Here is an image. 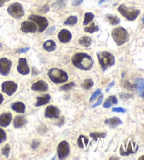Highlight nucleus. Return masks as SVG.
I'll return each mask as SVG.
<instances>
[{
  "label": "nucleus",
  "mask_w": 144,
  "mask_h": 160,
  "mask_svg": "<svg viewBox=\"0 0 144 160\" xmlns=\"http://www.w3.org/2000/svg\"><path fill=\"white\" fill-rule=\"evenodd\" d=\"M74 66L81 70H90L93 67V60L89 55L85 53H77L72 58Z\"/></svg>",
  "instance_id": "nucleus-1"
},
{
  "label": "nucleus",
  "mask_w": 144,
  "mask_h": 160,
  "mask_svg": "<svg viewBox=\"0 0 144 160\" xmlns=\"http://www.w3.org/2000/svg\"><path fill=\"white\" fill-rule=\"evenodd\" d=\"M111 35L113 40L118 46H121L124 43L128 42L129 40V35L128 32L122 27H118L112 30Z\"/></svg>",
  "instance_id": "nucleus-2"
},
{
  "label": "nucleus",
  "mask_w": 144,
  "mask_h": 160,
  "mask_svg": "<svg viewBox=\"0 0 144 160\" xmlns=\"http://www.w3.org/2000/svg\"><path fill=\"white\" fill-rule=\"evenodd\" d=\"M48 76L54 83L59 84L65 82L68 80V74L64 71L54 68L48 71Z\"/></svg>",
  "instance_id": "nucleus-3"
},
{
  "label": "nucleus",
  "mask_w": 144,
  "mask_h": 160,
  "mask_svg": "<svg viewBox=\"0 0 144 160\" xmlns=\"http://www.w3.org/2000/svg\"><path fill=\"white\" fill-rule=\"evenodd\" d=\"M97 55L99 63L103 71H106L108 68L115 64V57L110 52L103 51L98 53Z\"/></svg>",
  "instance_id": "nucleus-4"
},
{
  "label": "nucleus",
  "mask_w": 144,
  "mask_h": 160,
  "mask_svg": "<svg viewBox=\"0 0 144 160\" xmlns=\"http://www.w3.org/2000/svg\"><path fill=\"white\" fill-rule=\"evenodd\" d=\"M118 10L124 18L131 21H134L140 14V11L138 9H135L132 7H127L124 4H121L118 7Z\"/></svg>",
  "instance_id": "nucleus-5"
},
{
  "label": "nucleus",
  "mask_w": 144,
  "mask_h": 160,
  "mask_svg": "<svg viewBox=\"0 0 144 160\" xmlns=\"http://www.w3.org/2000/svg\"><path fill=\"white\" fill-rule=\"evenodd\" d=\"M7 12L12 17L16 19L21 18L25 14L23 6H22L20 3H18V2H16V3L11 4L10 6L8 7Z\"/></svg>",
  "instance_id": "nucleus-6"
},
{
  "label": "nucleus",
  "mask_w": 144,
  "mask_h": 160,
  "mask_svg": "<svg viewBox=\"0 0 144 160\" xmlns=\"http://www.w3.org/2000/svg\"><path fill=\"white\" fill-rule=\"evenodd\" d=\"M29 19L38 25V30L40 32L45 30L49 26L48 20L45 17H43V16L31 15L29 16Z\"/></svg>",
  "instance_id": "nucleus-7"
},
{
  "label": "nucleus",
  "mask_w": 144,
  "mask_h": 160,
  "mask_svg": "<svg viewBox=\"0 0 144 160\" xmlns=\"http://www.w3.org/2000/svg\"><path fill=\"white\" fill-rule=\"evenodd\" d=\"M58 155L60 159H64L70 153V146L67 141H62L58 146Z\"/></svg>",
  "instance_id": "nucleus-8"
},
{
  "label": "nucleus",
  "mask_w": 144,
  "mask_h": 160,
  "mask_svg": "<svg viewBox=\"0 0 144 160\" xmlns=\"http://www.w3.org/2000/svg\"><path fill=\"white\" fill-rule=\"evenodd\" d=\"M12 62L7 58L0 59V74L2 76H8L10 73Z\"/></svg>",
  "instance_id": "nucleus-9"
},
{
  "label": "nucleus",
  "mask_w": 144,
  "mask_h": 160,
  "mask_svg": "<svg viewBox=\"0 0 144 160\" xmlns=\"http://www.w3.org/2000/svg\"><path fill=\"white\" fill-rule=\"evenodd\" d=\"M18 88V85L13 81H6L2 83V89L4 93L9 96H12L16 92Z\"/></svg>",
  "instance_id": "nucleus-10"
},
{
  "label": "nucleus",
  "mask_w": 144,
  "mask_h": 160,
  "mask_svg": "<svg viewBox=\"0 0 144 160\" xmlns=\"http://www.w3.org/2000/svg\"><path fill=\"white\" fill-rule=\"evenodd\" d=\"M21 30L25 33H35L37 31V26L33 21H24L21 26Z\"/></svg>",
  "instance_id": "nucleus-11"
},
{
  "label": "nucleus",
  "mask_w": 144,
  "mask_h": 160,
  "mask_svg": "<svg viewBox=\"0 0 144 160\" xmlns=\"http://www.w3.org/2000/svg\"><path fill=\"white\" fill-rule=\"evenodd\" d=\"M17 70L19 73L22 74V75H27L30 73V68L28 65H27L26 59H25V58L19 59Z\"/></svg>",
  "instance_id": "nucleus-12"
},
{
  "label": "nucleus",
  "mask_w": 144,
  "mask_h": 160,
  "mask_svg": "<svg viewBox=\"0 0 144 160\" xmlns=\"http://www.w3.org/2000/svg\"><path fill=\"white\" fill-rule=\"evenodd\" d=\"M60 111L56 107L49 105L46 107L45 111V117L50 118H57L59 117Z\"/></svg>",
  "instance_id": "nucleus-13"
},
{
  "label": "nucleus",
  "mask_w": 144,
  "mask_h": 160,
  "mask_svg": "<svg viewBox=\"0 0 144 160\" xmlns=\"http://www.w3.org/2000/svg\"><path fill=\"white\" fill-rule=\"evenodd\" d=\"M58 38H59L60 42H61L63 43H67L71 40L72 34L69 30L63 29L60 30L59 32Z\"/></svg>",
  "instance_id": "nucleus-14"
},
{
  "label": "nucleus",
  "mask_w": 144,
  "mask_h": 160,
  "mask_svg": "<svg viewBox=\"0 0 144 160\" xmlns=\"http://www.w3.org/2000/svg\"><path fill=\"white\" fill-rule=\"evenodd\" d=\"M31 89L34 91H41V92H45L48 90V85L44 81H38L33 83Z\"/></svg>",
  "instance_id": "nucleus-15"
},
{
  "label": "nucleus",
  "mask_w": 144,
  "mask_h": 160,
  "mask_svg": "<svg viewBox=\"0 0 144 160\" xmlns=\"http://www.w3.org/2000/svg\"><path fill=\"white\" fill-rule=\"evenodd\" d=\"M12 120V114L11 113H3L0 115V126L7 127Z\"/></svg>",
  "instance_id": "nucleus-16"
},
{
  "label": "nucleus",
  "mask_w": 144,
  "mask_h": 160,
  "mask_svg": "<svg viewBox=\"0 0 144 160\" xmlns=\"http://www.w3.org/2000/svg\"><path fill=\"white\" fill-rule=\"evenodd\" d=\"M105 123L108 124V125H109L110 128H115V127H117L118 126L122 124V121L118 117H114L113 118H109V119L106 120L105 121Z\"/></svg>",
  "instance_id": "nucleus-17"
},
{
  "label": "nucleus",
  "mask_w": 144,
  "mask_h": 160,
  "mask_svg": "<svg viewBox=\"0 0 144 160\" xmlns=\"http://www.w3.org/2000/svg\"><path fill=\"white\" fill-rule=\"evenodd\" d=\"M27 123V121L26 118L23 117H21V116H17L14 118V121H13V124H14V127L16 128H20L23 127L26 125Z\"/></svg>",
  "instance_id": "nucleus-18"
},
{
  "label": "nucleus",
  "mask_w": 144,
  "mask_h": 160,
  "mask_svg": "<svg viewBox=\"0 0 144 160\" xmlns=\"http://www.w3.org/2000/svg\"><path fill=\"white\" fill-rule=\"evenodd\" d=\"M43 48L48 52H53L56 49V44L54 40H47L43 45Z\"/></svg>",
  "instance_id": "nucleus-19"
},
{
  "label": "nucleus",
  "mask_w": 144,
  "mask_h": 160,
  "mask_svg": "<svg viewBox=\"0 0 144 160\" xmlns=\"http://www.w3.org/2000/svg\"><path fill=\"white\" fill-rule=\"evenodd\" d=\"M12 108L13 110L18 113H24L26 110V106L23 102H16L12 105Z\"/></svg>",
  "instance_id": "nucleus-20"
},
{
  "label": "nucleus",
  "mask_w": 144,
  "mask_h": 160,
  "mask_svg": "<svg viewBox=\"0 0 144 160\" xmlns=\"http://www.w3.org/2000/svg\"><path fill=\"white\" fill-rule=\"evenodd\" d=\"M135 89L138 91L140 94L144 92V80L142 78L136 79Z\"/></svg>",
  "instance_id": "nucleus-21"
},
{
  "label": "nucleus",
  "mask_w": 144,
  "mask_h": 160,
  "mask_svg": "<svg viewBox=\"0 0 144 160\" xmlns=\"http://www.w3.org/2000/svg\"><path fill=\"white\" fill-rule=\"evenodd\" d=\"M51 100V97L49 95H46L44 97H39L37 98V102L36 103V107H40L44 104H46Z\"/></svg>",
  "instance_id": "nucleus-22"
},
{
  "label": "nucleus",
  "mask_w": 144,
  "mask_h": 160,
  "mask_svg": "<svg viewBox=\"0 0 144 160\" xmlns=\"http://www.w3.org/2000/svg\"><path fill=\"white\" fill-rule=\"evenodd\" d=\"M79 43L80 45L85 47V48H88V47L91 45L92 40H91V38L89 36H83L79 39Z\"/></svg>",
  "instance_id": "nucleus-23"
},
{
  "label": "nucleus",
  "mask_w": 144,
  "mask_h": 160,
  "mask_svg": "<svg viewBox=\"0 0 144 160\" xmlns=\"http://www.w3.org/2000/svg\"><path fill=\"white\" fill-rule=\"evenodd\" d=\"M118 104V100L116 96L112 95L107 99L106 102L104 103L103 107L105 108H109L111 106V104Z\"/></svg>",
  "instance_id": "nucleus-24"
},
{
  "label": "nucleus",
  "mask_w": 144,
  "mask_h": 160,
  "mask_svg": "<svg viewBox=\"0 0 144 160\" xmlns=\"http://www.w3.org/2000/svg\"><path fill=\"white\" fill-rule=\"evenodd\" d=\"M106 17L108 19V21L110 22V23L111 25H113V26H115V25H118L120 23V19L116 16L107 14L106 16Z\"/></svg>",
  "instance_id": "nucleus-25"
},
{
  "label": "nucleus",
  "mask_w": 144,
  "mask_h": 160,
  "mask_svg": "<svg viewBox=\"0 0 144 160\" xmlns=\"http://www.w3.org/2000/svg\"><path fill=\"white\" fill-rule=\"evenodd\" d=\"M77 21H78V19H77V16H71L64 22V25L65 26H74L77 23Z\"/></svg>",
  "instance_id": "nucleus-26"
},
{
  "label": "nucleus",
  "mask_w": 144,
  "mask_h": 160,
  "mask_svg": "<svg viewBox=\"0 0 144 160\" xmlns=\"http://www.w3.org/2000/svg\"><path fill=\"white\" fill-rule=\"evenodd\" d=\"M98 30H99L98 26H96L94 23H92L91 26H89V27H86L84 28V31L87 32H89V33H94V32H97Z\"/></svg>",
  "instance_id": "nucleus-27"
},
{
  "label": "nucleus",
  "mask_w": 144,
  "mask_h": 160,
  "mask_svg": "<svg viewBox=\"0 0 144 160\" xmlns=\"http://www.w3.org/2000/svg\"><path fill=\"white\" fill-rule=\"evenodd\" d=\"M94 18V15L92 13H86L84 14V20L83 22V25L84 26H87L90 22L92 21Z\"/></svg>",
  "instance_id": "nucleus-28"
},
{
  "label": "nucleus",
  "mask_w": 144,
  "mask_h": 160,
  "mask_svg": "<svg viewBox=\"0 0 144 160\" xmlns=\"http://www.w3.org/2000/svg\"><path fill=\"white\" fill-rule=\"evenodd\" d=\"M136 151H134L132 150V145H131V142L129 144L128 146V148H127V151H123V150L122 148H120V154L122 156H127L129 155L130 154H132L135 152Z\"/></svg>",
  "instance_id": "nucleus-29"
},
{
  "label": "nucleus",
  "mask_w": 144,
  "mask_h": 160,
  "mask_svg": "<svg viewBox=\"0 0 144 160\" xmlns=\"http://www.w3.org/2000/svg\"><path fill=\"white\" fill-rule=\"evenodd\" d=\"M94 85V82L91 79H87L85 80L82 84V87L84 88L85 90H89Z\"/></svg>",
  "instance_id": "nucleus-30"
},
{
  "label": "nucleus",
  "mask_w": 144,
  "mask_h": 160,
  "mask_svg": "<svg viewBox=\"0 0 144 160\" xmlns=\"http://www.w3.org/2000/svg\"><path fill=\"white\" fill-rule=\"evenodd\" d=\"M106 133H90V137L92 138L95 140V141H96L97 140V139L98 138H105L106 137Z\"/></svg>",
  "instance_id": "nucleus-31"
},
{
  "label": "nucleus",
  "mask_w": 144,
  "mask_h": 160,
  "mask_svg": "<svg viewBox=\"0 0 144 160\" xmlns=\"http://www.w3.org/2000/svg\"><path fill=\"white\" fill-rule=\"evenodd\" d=\"M9 152H10V146H9V145L7 144L5 145V147L3 149H2V153L4 156L8 157L9 155Z\"/></svg>",
  "instance_id": "nucleus-32"
},
{
  "label": "nucleus",
  "mask_w": 144,
  "mask_h": 160,
  "mask_svg": "<svg viewBox=\"0 0 144 160\" xmlns=\"http://www.w3.org/2000/svg\"><path fill=\"white\" fill-rule=\"evenodd\" d=\"M74 85H74V82H70V83H68V84L63 85V86L60 88V89H61L62 90H69L72 89V88H73Z\"/></svg>",
  "instance_id": "nucleus-33"
},
{
  "label": "nucleus",
  "mask_w": 144,
  "mask_h": 160,
  "mask_svg": "<svg viewBox=\"0 0 144 160\" xmlns=\"http://www.w3.org/2000/svg\"><path fill=\"white\" fill-rule=\"evenodd\" d=\"M7 139V135L6 132H5L3 129L0 128V143L4 142Z\"/></svg>",
  "instance_id": "nucleus-34"
},
{
  "label": "nucleus",
  "mask_w": 144,
  "mask_h": 160,
  "mask_svg": "<svg viewBox=\"0 0 144 160\" xmlns=\"http://www.w3.org/2000/svg\"><path fill=\"white\" fill-rule=\"evenodd\" d=\"M101 94V90L100 89H98L97 90H96L95 92L93 93V95H91V97L90 98V102H93L94 100H96V98L98 97V95H100Z\"/></svg>",
  "instance_id": "nucleus-35"
},
{
  "label": "nucleus",
  "mask_w": 144,
  "mask_h": 160,
  "mask_svg": "<svg viewBox=\"0 0 144 160\" xmlns=\"http://www.w3.org/2000/svg\"><path fill=\"white\" fill-rule=\"evenodd\" d=\"M84 136H80L79 137L78 140H77V145H78L79 147L81 148H84V144H83V140H84Z\"/></svg>",
  "instance_id": "nucleus-36"
},
{
  "label": "nucleus",
  "mask_w": 144,
  "mask_h": 160,
  "mask_svg": "<svg viewBox=\"0 0 144 160\" xmlns=\"http://www.w3.org/2000/svg\"><path fill=\"white\" fill-rule=\"evenodd\" d=\"M120 97L122 99H125V100H127V99L134 98V97H133L132 95H129V94H127V93H121Z\"/></svg>",
  "instance_id": "nucleus-37"
},
{
  "label": "nucleus",
  "mask_w": 144,
  "mask_h": 160,
  "mask_svg": "<svg viewBox=\"0 0 144 160\" xmlns=\"http://www.w3.org/2000/svg\"><path fill=\"white\" fill-rule=\"evenodd\" d=\"M112 111L114 112H122V113H124L126 112V110L122 108V107H115V108H113L112 109Z\"/></svg>",
  "instance_id": "nucleus-38"
},
{
  "label": "nucleus",
  "mask_w": 144,
  "mask_h": 160,
  "mask_svg": "<svg viewBox=\"0 0 144 160\" xmlns=\"http://www.w3.org/2000/svg\"><path fill=\"white\" fill-rule=\"evenodd\" d=\"M103 95H101L100 96V98L98 99V100L97 102H96V104H94V105H93L92 107H91V108H93V107H96L100 105V104H101V102H102V101H103Z\"/></svg>",
  "instance_id": "nucleus-39"
},
{
  "label": "nucleus",
  "mask_w": 144,
  "mask_h": 160,
  "mask_svg": "<svg viewBox=\"0 0 144 160\" xmlns=\"http://www.w3.org/2000/svg\"><path fill=\"white\" fill-rule=\"evenodd\" d=\"M124 87H125L126 88H127V89H129V90L135 89V85H131L129 82H127V81L126 82Z\"/></svg>",
  "instance_id": "nucleus-40"
},
{
  "label": "nucleus",
  "mask_w": 144,
  "mask_h": 160,
  "mask_svg": "<svg viewBox=\"0 0 144 160\" xmlns=\"http://www.w3.org/2000/svg\"><path fill=\"white\" fill-rule=\"evenodd\" d=\"M73 2V4L74 6H79V4H82L83 0H72Z\"/></svg>",
  "instance_id": "nucleus-41"
},
{
  "label": "nucleus",
  "mask_w": 144,
  "mask_h": 160,
  "mask_svg": "<svg viewBox=\"0 0 144 160\" xmlns=\"http://www.w3.org/2000/svg\"><path fill=\"white\" fill-rule=\"evenodd\" d=\"M29 49H30L29 48H24V49H18V50L17 51V52H18V53H23V52H26L27 51H28Z\"/></svg>",
  "instance_id": "nucleus-42"
},
{
  "label": "nucleus",
  "mask_w": 144,
  "mask_h": 160,
  "mask_svg": "<svg viewBox=\"0 0 144 160\" xmlns=\"http://www.w3.org/2000/svg\"><path fill=\"white\" fill-rule=\"evenodd\" d=\"M10 0H0V7L4 6L5 3H7V2H9Z\"/></svg>",
  "instance_id": "nucleus-43"
},
{
  "label": "nucleus",
  "mask_w": 144,
  "mask_h": 160,
  "mask_svg": "<svg viewBox=\"0 0 144 160\" xmlns=\"http://www.w3.org/2000/svg\"><path fill=\"white\" fill-rule=\"evenodd\" d=\"M114 84H115V81H113L111 83H110L109 85H108V88H107V90H106V92H108V91L110 90V88H111L112 86H113V85H114Z\"/></svg>",
  "instance_id": "nucleus-44"
},
{
  "label": "nucleus",
  "mask_w": 144,
  "mask_h": 160,
  "mask_svg": "<svg viewBox=\"0 0 144 160\" xmlns=\"http://www.w3.org/2000/svg\"><path fill=\"white\" fill-rule=\"evenodd\" d=\"M38 145H39V142H36V141H34V142H33V143H32V148L33 149H35L37 147Z\"/></svg>",
  "instance_id": "nucleus-45"
},
{
  "label": "nucleus",
  "mask_w": 144,
  "mask_h": 160,
  "mask_svg": "<svg viewBox=\"0 0 144 160\" xmlns=\"http://www.w3.org/2000/svg\"><path fill=\"white\" fill-rule=\"evenodd\" d=\"M32 74L33 75H37V74H39V71H35V67L33 68V70H32Z\"/></svg>",
  "instance_id": "nucleus-46"
},
{
  "label": "nucleus",
  "mask_w": 144,
  "mask_h": 160,
  "mask_svg": "<svg viewBox=\"0 0 144 160\" xmlns=\"http://www.w3.org/2000/svg\"><path fill=\"white\" fill-rule=\"evenodd\" d=\"M3 100H4L3 95H2V94H0V104H1L2 102H3Z\"/></svg>",
  "instance_id": "nucleus-47"
},
{
  "label": "nucleus",
  "mask_w": 144,
  "mask_h": 160,
  "mask_svg": "<svg viewBox=\"0 0 144 160\" xmlns=\"http://www.w3.org/2000/svg\"><path fill=\"white\" fill-rule=\"evenodd\" d=\"M106 1H107V0H101V1H100L98 2V4L100 5V4H101L102 3H103V2H106Z\"/></svg>",
  "instance_id": "nucleus-48"
},
{
  "label": "nucleus",
  "mask_w": 144,
  "mask_h": 160,
  "mask_svg": "<svg viewBox=\"0 0 144 160\" xmlns=\"http://www.w3.org/2000/svg\"><path fill=\"white\" fill-rule=\"evenodd\" d=\"M138 159H139V160H144V155L139 157V158H138Z\"/></svg>",
  "instance_id": "nucleus-49"
},
{
  "label": "nucleus",
  "mask_w": 144,
  "mask_h": 160,
  "mask_svg": "<svg viewBox=\"0 0 144 160\" xmlns=\"http://www.w3.org/2000/svg\"><path fill=\"white\" fill-rule=\"evenodd\" d=\"M140 95H141V98H144V92H143V93H141Z\"/></svg>",
  "instance_id": "nucleus-50"
},
{
  "label": "nucleus",
  "mask_w": 144,
  "mask_h": 160,
  "mask_svg": "<svg viewBox=\"0 0 144 160\" xmlns=\"http://www.w3.org/2000/svg\"><path fill=\"white\" fill-rule=\"evenodd\" d=\"M142 21H143V23L144 24V16H143V19H142Z\"/></svg>",
  "instance_id": "nucleus-51"
}]
</instances>
